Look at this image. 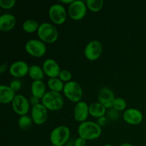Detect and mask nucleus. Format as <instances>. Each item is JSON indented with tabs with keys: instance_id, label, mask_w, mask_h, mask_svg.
I'll return each instance as SVG.
<instances>
[{
	"instance_id": "obj_3",
	"label": "nucleus",
	"mask_w": 146,
	"mask_h": 146,
	"mask_svg": "<svg viewBox=\"0 0 146 146\" xmlns=\"http://www.w3.org/2000/svg\"><path fill=\"white\" fill-rule=\"evenodd\" d=\"M37 34L39 39L45 44L56 42L58 38V31L56 27L48 22H44L40 24Z\"/></svg>"
},
{
	"instance_id": "obj_13",
	"label": "nucleus",
	"mask_w": 146,
	"mask_h": 146,
	"mask_svg": "<svg viewBox=\"0 0 146 146\" xmlns=\"http://www.w3.org/2000/svg\"><path fill=\"white\" fill-rule=\"evenodd\" d=\"M29 66L24 61H17L11 64L9 68L10 75L14 78H22L29 74Z\"/></svg>"
},
{
	"instance_id": "obj_32",
	"label": "nucleus",
	"mask_w": 146,
	"mask_h": 146,
	"mask_svg": "<svg viewBox=\"0 0 146 146\" xmlns=\"http://www.w3.org/2000/svg\"><path fill=\"white\" fill-rule=\"evenodd\" d=\"M106 118L105 116L104 117H101V118H98V123H97L98 124V125H100V126H104V125H106Z\"/></svg>"
},
{
	"instance_id": "obj_11",
	"label": "nucleus",
	"mask_w": 146,
	"mask_h": 146,
	"mask_svg": "<svg viewBox=\"0 0 146 146\" xmlns=\"http://www.w3.org/2000/svg\"><path fill=\"white\" fill-rule=\"evenodd\" d=\"M31 117L33 122L36 125H42L48 118V110L42 104L32 106L31 109Z\"/></svg>"
},
{
	"instance_id": "obj_7",
	"label": "nucleus",
	"mask_w": 146,
	"mask_h": 146,
	"mask_svg": "<svg viewBox=\"0 0 146 146\" xmlns=\"http://www.w3.org/2000/svg\"><path fill=\"white\" fill-rule=\"evenodd\" d=\"M67 14L65 7L61 4H54L48 9V17L53 23L57 25H61L66 21Z\"/></svg>"
},
{
	"instance_id": "obj_19",
	"label": "nucleus",
	"mask_w": 146,
	"mask_h": 146,
	"mask_svg": "<svg viewBox=\"0 0 146 146\" xmlns=\"http://www.w3.org/2000/svg\"><path fill=\"white\" fill-rule=\"evenodd\" d=\"M31 94L34 96L37 97L39 99L44 97L46 93V85L43 81H34L31 86Z\"/></svg>"
},
{
	"instance_id": "obj_26",
	"label": "nucleus",
	"mask_w": 146,
	"mask_h": 146,
	"mask_svg": "<svg viewBox=\"0 0 146 146\" xmlns=\"http://www.w3.org/2000/svg\"><path fill=\"white\" fill-rule=\"evenodd\" d=\"M126 106L127 104L125 100L123 99V98L118 97V98H115L113 108V109H115V111H125V110H126L125 109V108H126Z\"/></svg>"
},
{
	"instance_id": "obj_35",
	"label": "nucleus",
	"mask_w": 146,
	"mask_h": 146,
	"mask_svg": "<svg viewBox=\"0 0 146 146\" xmlns=\"http://www.w3.org/2000/svg\"><path fill=\"white\" fill-rule=\"evenodd\" d=\"M74 1V0H60V2L62 3V4H66L70 5Z\"/></svg>"
},
{
	"instance_id": "obj_8",
	"label": "nucleus",
	"mask_w": 146,
	"mask_h": 146,
	"mask_svg": "<svg viewBox=\"0 0 146 146\" xmlns=\"http://www.w3.org/2000/svg\"><path fill=\"white\" fill-rule=\"evenodd\" d=\"M25 50L31 56L40 58L46 52V46L40 39H30L26 43Z\"/></svg>"
},
{
	"instance_id": "obj_14",
	"label": "nucleus",
	"mask_w": 146,
	"mask_h": 146,
	"mask_svg": "<svg viewBox=\"0 0 146 146\" xmlns=\"http://www.w3.org/2000/svg\"><path fill=\"white\" fill-rule=\"evenodd\" d=\"M115 98H115L113 91L106 87L101 88L98 93V102L101 103L106 108H113Z\"/></svg>"
},
{
	"instance_id": "obj_17",
	"label": "nucleus",
	"mask_w": 146,
	"mask_h": 146,
	"mask_svg": "<svg viewBox=\"0 0 146 146\" xmlns=\"http://www.w3.org/2000/svg\"><path fill=\"white\" fill-rule=\"evenodd\" d=\"M17 19L11 14H4L0 17V30L1 31H11L15 27Z\"/></svg>"
},
{
	"instance_id": "obj_27",
	"label": "nucleus",
	"mask_w": 146,
	"mask_h": 146,
	"mask_svg": "<svg viewBox=\"0 0 146 146\" xmlns=\"http://www.w3.org/2000/svg\"><path fill=\"white\" fill-rule=\"evenodd\" d=\"M60 80L63 81V82L68 83L71 81V78H72V74L68 70L66 69H63L61 70L60 72L59 76L58 77Z\"/></svg>"
},
{
	"instance_id": "obj_16",
	"label": "nucleus",
	"mask_w": 146,
	"mask_h": 146,
	"mask_svg": "<svg viewBox=\"0 0 146 146\" xmlns=\"http://www.w3.org/2000/svg\"><path fill=\"white\" fill-rule=\"evenodd\" d=\"M89 114V106L85 101H80L76 104L74 109V119L81 123L86 121Z\"/></svg>"
},
{
	"instance_id": "obj_36",
	"label": "nucleus",
	"mask_w": 146,
	"mask_h": 146,
	"mask_svg": "<svg viewBox=\"0 0 146 146\" xmlns=\"http://www.w3.org/2000/svg\"><path fill=\"white\" fill-rule=\"evenodd\" d=\"M119 146H133L131 143H123L121 144Z\"/></svg>"
},
{
	"instance_id": "obj_34",
	"label": "nucleus",
	"mask_w": 146,
	"mask_h": 146,
	"mask_svg": "<svg viewBox=\"0 0 146 146\" xmlns=\"http://www.w3.org/2000/svg\"><path fill=\"white\" fill-rule=\"evenodd\" d=\"M7 64L4 63V64H1V66H0V73H1V74L4 73V71H6V70H7Z\"/></svg>"
},
{
	"instance_id": "obj_20",
	"label": "nucleus",
	"mask_w": 146,
	"mask_h": 146,
	"mask_svg": "<svg viewBox=\"0 0 146 146\" xmlns=\"http://www.w3.org/2000/svg\"><path fill=\"white\" fill-rule=\"evenodd\" d=\"M107 108L99 102L93 103L89 106V114L94 118H100L105 116Z\"/></svg>"
},
{
	"instance_id": "obj_25",
	"label": "nucleus",
	"mask_w": 146,
	"mask_h": 146,
	"mask_svg": "<svg viewBox=\"0 0 146 146\" xmlns=\"http://www.w3.org/2000/svg\"><path fill=\"white\" fill-rule=\"evenodd\" d=\"M33 120L31 117L25 115L20 116L18 121V125L21 130H27L33 124Z\"/></svg>"
},
{
	"instance_id": "obj_15",
	"label": "nucleus",
	"mask_w": 146,
	"mask_h": 146,
	"mask_svg": "<svg viewBox=\"0 0 146 146\" xmlns=\"http://www.w3.org/2000/svg\"><path fill=\"white\" fill-rule=\"evenodd\" d=\"M42 68L45 75L49 77V78H58L61 71L58 63L51 58H48L44 61Z\"/></svg>"
},
{
	"instance_id": "obj_21",
	"label": "nucleus",
	"mask_w": 146,
	"mask_h": 146,
	"mask_svg": "<svg viewBox=\"0 0 146 146\" xmlns=\"http://www.w3.org/2000/svg\"><path fill=\"white\" fill-rule=\"evenodd\" d=\"M28 74L30 78L34 81H42L45 76L42 67L38 65L30 66Z\"/></svg>"
},
{
	"instance_id": "obj_30",
	"label": "nucleus",
	"mask_w": 146,
	"mask_h": 146,
	"mask_svg": "<svg viewBox=\"0 0 146 146\" xmlns=\"http://www.w3.org/2000/svg\"><path fill=\"white\" fill-rule=\"evenodd\" d=\"M86 141L81 137L77 138L74 142V146H86Z\"/></svg>"
},
{
	"instance_id": "obj_22",
	"label": "nucleus",
	"mask_w": 146,
	"mask_h": 146,
	"mask_svg": "<svg viewBox=\"0 0 146 146\" xmlns=\"http://www.w3.org/2000/svg\"><path fill=\"white\" fill-rule=\"evenodd\" d=\"M47 86H48V88H49V89L51 91L61 93V91H64L65 84L58 78H49L48 80V81H47Z\"/></svg>"
},
{
	"instance_id": "obj_4",
	"label": "nucleus",
	"mask_w": 146,
	"mask_h": 146,
	"mask_svg": "<svg viewBox=\"0 0 146 146\" xmlns=\"http://www.w3.org/2000/svg\"><path fill=\"white\" fill-rule=\"evenodd\" d=\"M71 131L66 125H59L54 128L50 134V141L54 146H63L69 140Z\"/></svg>"
},
{
	"instance_id": "obj_38",
	"label": "nucleus",
	"mask_w": 146,
	"mask_h": 146,
	"mask_svg": "<svg viewBox=\"0 0 146 146\" xmlns=\"http://www.w3.org/2000/svg\"><path fill=\"white\" fill-rule=\"evenodd\" d=\"M49 146H54V145H49Z\"/></svg>"
},
{
	"instance_id": "obj_10",
	"label": "nucleus",
	"mask_w": 146,
	"mask_h": 146,
	"mask_svg": "<svg viewBox=\"0 0 146 146\" xmlns=\"http://www.w3.org/2000/svg\"><path fill=\"white\" fill-rule=\"evenodd\" d=\"M11 105L14 112L20 116L27 115L30 110L29 100L21 94H17L16 96Z\"/></svg>"
},
{
	"instance_id": "obj_29",
	"label": "nucleus",
	"mask_w": 146,
	"mask_h": 146,
	"mask_svg": "<svg viewBox=\"0 0 146 146\" xmlns=\"http://www.w3.org/2000/svg\"><path fill=\"white\" fill-rule=\"evenodd\" d=\"M21 86H22V84H21V82L19 79H14L13 81H11V83H10L9 84V86L11 87V88H12L15 92L21 89Z\"/></svg>"
},
{
	"instance_id": "obj_6",
	"label": "nucleus",
	"mask_w": 146,
	"mask_h": 146,
	"mask_svg": "<svg viewBox=\"0 0 146 146\" xmlns=\"http://www.w3.org/2000/svg\"><path fill=\"white\" fill-rule=\"evenodd\" d=\"M87 6L81 0H74L68 7V14L70 18L75 21L83 19L86 15Z\"/></svg>"
},
{
	"instance_id": "obj_23",
	"label": "nucleus",
	"mask_w": 146,
	"mask_h": 146,
	"mask_svg": "<svg viewBox=\"0 0 146 146\" xmlns=\"http://www.w3.org/2000/svg\"><path fill=\"white\" fill-rule=\"evenodd\" d=\"M39 27V24L36 21L33 19H27L24 21L22 29L27 33H34L37 31Z\"/></svg>"
},
{
	"instance_id": "obj_24",
	"label": "nucleus",
	"mask_w": 146,
	"mask_h": 146,
	"mask_svg": "<svg viewBox=\"0 0 146 146\" xmlns=\"http://www.w3.org/2000/svg\"><path fill=\"white\" fill-rule=\"evenodd\" d=\"M87 8L93 12H98L102 9L104 7L103 0H87L86 1Z\"/></svg>"
},
{
	"instance_id": "obj_33",
	"label": "nucleus",
	"mask_w": 146,
	"mask_h": 146,
	"mask_svg": "<svg viewBox=\"0 0 146 146\" xmlns=\"http://www.w3.org/2000/svg\"><path fill=\"white\" fill-rule=\"evenodd\" d=\"M117 111H115V109L114 110H111V111H109V117L110 118H111L112 119H115V115H116V116H118V115H117Z\"/></svg>"
},
{
	"instance_id": "obj_18",
	"label": "nucleus",
	"mask_w": 146,
	"mask_h": 146,
	"mask_svg": "<svg viewBox=\"0 0 146 146\" xmlns=\"http://www.w3.org/2000/svg\"><path fill=\"white\" fill-rule=\"evenodd\" d=\"M15 91L9 86L1 85L0 86V102L2 104L12 103L16 96Z\"/></svg>"
},
{
	"instance_id": "obj_28",
	"label": "nucleus",
	"mask_w": 146,
	"mask_h": 146,
	"mask_svg": "<svg viewBox=\"0 0 146 146\" xmlns=\"http://www.w3.org/2000/svg\"><path fill=\"white\" fill-rule=\"evenodd\" d=\"M16 4L15 0H0V7L4 9H10Z\"/></svg>"
},
{
	"instance_id": "obj_1",
	"label": "nucleus",
	"mask_w": 146,
	"mask_h": 146,
	"mask_svg": "<svg viewBox=\"0 0 146 146\" xmlns=\"http://www.w3.org/2000/svg\"><path fill=\"white\" fill-rule=\"evenodd\" d=\"M101 127L94 121H86L81 123L78 128V135L86 141L97 139L101 136Z\"/></svg>"
},
{
	"instance_id": "obj_12",
	"label": "nucleus",
	"mask_w": 146,
	"mask_h": 146,
	"mask_svg": "<svg viewBox=\"0 0 146 146\" xmlns=\"http://www.w3.org/2000/svg\"><path fill=\"white\" fill-rule=\"evenodd\" d=\"M124 121L130 125H138L143 120V115L141 111L135 108H130L125 110L123 113Z\"/></svg>"
},
{
	"instance_id": "obj_9",
	"label": "nucleus",
	"mask_w": 146,
	"mask_h": 146,
	"mask_svg": "<svg viewBox=\"0 0 146 146\" xmlns=\"http://www.w3.org/2000/svg\"><path fill=\"white\" fill-rule=\"evenodd\" d=\"M103 52V45L101 41L93 40L84 48V55L88 60L94 61L98 59Z\"/></svg>"
},
{
	"instance_id": "obj_37",
	"label": "nucleus",
	"mask_w": 146,
	"mask_h": 146,
	"mask_svg": "<svg viewBox=\"0 0 146 146\" xmlns=\"http://www.w3.org/2000/svg\"><path fill=\"white\" fill-rule=\"evenodd\" d=\"M103 146H113V145H111V144H106V145H104Z\"/></svg>"
},
{
	"instance_id": "obj_2",
	"label": "nucleus",
	"mask_w": 146,
	"mask_h": 146,
	"mask_svg": "<svg viewBox=\"0 0 146 146\" xmlns=\"http://www.w3.org/2000/svg\"><path fill=\"white\" fill-rule=\"evenodd\" d=\"M41 104L48 111H59L64 105V97L61 93L52 91H47L44 97L41 98Z\"/></svg>"
},
{
	"instance_id": "obj_5",
	"label": "nucleus",
	"mask_w": 146,
	"mask_h": 146,
	"mask_svg": "<svg viewBox=\"0 0 146 146\" xmlns=\"http://www.w3.org/2000/svg\"><path fill=\"white\" fill-rule=\"evenodd\" d=\"M63 93L65 97L71 102L77 104L82 99L83 89L81 85L76 81H71L66 83Z\"/></svg>"
},
{
	"instance_id": "obj_31",
	"label": "nucleus",
	"mask_w": 146,
	"mask_h": 146,
	"mask_svg": "<svg viewBox=\"0 0 146 146\" xmlns=\"http://www.w3.org/2000/svg\"><path fill=\"white\" fill-rule=\"evenodd\" d=\"M39 100H40L39 98H37V97L34 96H31L29 98L30 104H31V105H32V106H35V105H37V104H40Z\"/></svg>"
}]
</instances>
